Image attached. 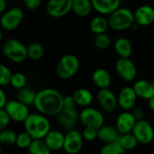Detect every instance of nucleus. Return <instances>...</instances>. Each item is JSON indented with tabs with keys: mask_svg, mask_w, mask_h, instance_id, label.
I'll return each instance as SVG.
<instances>
[{
	"mask_svg": "<svg viewBox=\"0 0 154 154\" xmlns=\"http://www.w3.org/2000/svg\"><path fill=\"white\" fill-rule=\"evenodd\" d=\"M79 113L74 108H63L61 112L57 116L59 124L67 130H71L76 125L79 120Z\"/></svg>",
	"mask_w": 154,
	"mask_h": 154,
	"instance_id": "obj_16",
	"label": "nucleus"
},
{
	"mask_svg": "<svg viewBox=\"0 0 154 154\" xmlns=\"http://www.w3.org/2000/svg\"><path fill=\"white\" fill-rule=\"evenodd\" d=\"M43 140L51 151H60L63 149L65 135L60 131L51 130Z\"/></svg>",
	"mask_w": 154,
	"mask_h": 154,
	"instance_id": "obj_19",
	"label": "nucleus"
},
{
	"mask_svg": "<svg viewBox=\"0 0 154 154\" xmlns=\"http://www.w3.org/2000/svg\"><path fill=\"white\" fill-rule=\"evenodd\" d=\"M79 67V60L75 55L65 54L60 58L56 66V73L60 79H69L77 74Z\"/></svg>",
	"mask_w": 154,
	"mask_h": 154,
	"instance_id": "obj_5",
	"label": "nucleus"
},
{
	"mask_svg": "<svg viewBox=\"0 0 154 154\" xmlns=\"http://www.w3.org/2000/svg\"><path fill=\"white\" fill-rule=\"evenodd\" d=\"M17 134L15 132L10 129H4L0 132V143L5 146H11L15 144L16 143Z\"/></svg>",
	"mask_w": 154,
	"mask_h": 154,
	"instance_id": "obj_32",
	"label": "nucleus"
},
{
	"mask_svg": "<svg viewBox=\"0 0 154 154\" xmlns=\"http://www.w3.org/2000/svg\"><path fill=\"white\" fill-rule=\"evenodd\" d=\"M92 82L99 89L109 88L112 82L111 75L106 69H97L92 74Z\"/></svg>",
	"mask_w": 154,
	"mask_h": 154,
	"instance_id": "obj_20",
	"label": "nucleus"
},
{
	"mask_svg": "<svg viewBox=\"0 0 154 154\" xmlns=\"http://www.w3.org/2000/svg\"><path fill=\"white\" fill-rule=\"evenodd\" d=\"M91 0H73L72 11L80 17H86L90 14L93 10Z\"/></svg>",
	"mask_w": 154,
	"mask_h": 154,
	"instance_id": "obj_24",
	"label": "nucleus"
},
{
	"mask_svg": "<svg viewBox=\"0 0 154 154\" xmlns=\"http://www.w3.org/2000/svg\"><path fill=\"white\" fill-rule=\"evenodd\" d=\"M134 89L138 97L143 99L150 100L154 96V88L152 85V82H149L144 79L137 80L134 85Z\"/></svg>",
	"mask_w": 154,
	"mask_h": 154,
	"instance_id": "obj_21",
	"label": "nucleus"
},
{
	"mask_svg": "<svg viewBox=\"0 0 154 154\" xmlns=\"http://www.w3.org/2000/svg\"><path fill=\"white\" fill-rule=\"evenodd\" d=\"M12 71L8 67H6L4 64L0 65V85L5 86L11 83V79L13 77Z\"/></svg>",
	"mask_w": 154,
	"mask_h": 154,
	"instance_id": "obj_36",
	"label": "nucleus"
},
{
	"mask_svg": "<svg viewBox=\"0 0 154 154\" xmlns=\"http://www.w3.org/2000/svg\"><path fill=\"white\" fill-rule=\"evenodd\" d=\"M109 28V23H108V19L105 18L102 15H97L95 16L90 23H89V29L90 31L95 33L96 35L105 33L107 29Z\"/></svg>",
	"mask_w": 154,
	"mask_h": 154,
	"instance_id": "obj_26",
	"label": "nucleus"
},
{
	"mask_svg": "<svg viewBox=\"0 0 154 154\" xmlns=\"http://www.w3.org/2000/svg\"><path fill=\"white\" fill-rule=\"evenodd\" d=\"M93 8L100 14H111L120 7L121 0H91Z\"/></svg>",
	"mask_w": 154,
	"mask_h": 154,
	"instance_id": "obj_18",
	"label": "nucleus"
},
{
	"mask_svg": "<svg viewBox=\"0 0 154 154\" xmlns=\"http://www.w3.org/2000/svg\"><path fill=\"white\" fill-rule=\"evenodd\" d=\"M25 132L28 133L33 140L44 139L51 131V124L46 116L39 114H30L23 122Z\"/></svg>",
	"mask_w": 154,
	"mask_h": 154,
	"instance_id": "obj_2",
	"label": "nucleus"
},
{
	"mask_svg": "<svg viewBox=\"0 0 154 154\" xmlns=\"http://www.w3.org/2000/svg\"><path fill=\"white\" fill-rule=\"evenodd\" d=\"M11 117L5 109H0V129L4 130L9 125Z\"/></svg>",
	"mask_w": 154,
	"mask_h": 154,
	"instance_id": "obj_38",
	"label": "nucleus"
},
{
	"mask_svg": "<svg viewBox=\"0 0 154 154\" xmlns=\"http://www.w3.org/2000/svg\"><path fill=\"white\" fill-rule=\"evenodd\" d=\"M134 14L137 25L148 26L154 22V8L149 5L139 6Z\"/></svg>",
	"mask_w": 154,
	"mask_h": 154,
	"instance_id": "obj_15",
	"label": "nucleus"
},
{
	"mask_svg": "<svg viewBox=\"0 0 154 154\" xmlns=\"http://www.w3.org/2000/svg\"><path fill=\"white\" fill-rule=\"evenodd\" d=\"M120 133L112 125H103L98 129V139L105 143H110L116 142L120 136Z\"/></svg>",
	"mask_w": 154,
	"mask_h": 154,
	"instance_id": "obj_23",
	"label": "nucleus"
},
{
	"mask_svg": "<svg viewBox=\"0 0 154 154\" xmlns=\"http://www.w3.org/2000/svg\"><path fill=\"white\" fill-rule=\"evenodd\" d=\"M72 96L76 105L81 107H88L93 101V95L91 91L87 88H79Z\"/></svg>",
	"mask_w": 154,
	"mask_h": 154,
	"instance_id": "obj_25",
	"label": "nucleus"
},
{
	"mask_svg": "<svg viewBox=\"0 0 154 154\" xmlns=\"http://www.w3.org/2000/svg\"><path fill=\"white\" fill-rule=\"evenodd\" d=\"M94 43L97 49L106 50L111 45V39L106 32L101 33V34H97L95 37Z\"/></svg>",
	"mask_w": 154,
	"mask_h": 154,
	"instance_id": "obj_34",
	"label": "nucleus"
},
{
	"mask_svg": "<svg viewBox=\"0 0 154 154\" xmlns=\"http://www.w3.org/2000/svg\"><path fill=\"white\" fill-rule=\"evenodd\" d=\"M116 52L120 58H130L133 53V45L129 39L125 37L118 38L114 44Z\"/></svg>",
	"mask_w": 154,
	"mask_h": 154,
	"instance_id": "obj_22",
	"label": "nucleus"
},
{
	"mask_svg": "<svg viewBox=\"0 0 154 154\" xmlns=\"http://www.w3.org/2000/svg\"><path fill=\"white\" fill-rule=\"evenodd\" d=\"M6 5H7V0H0V13L3 14L6 10Z\"/></svg>",
	"mask_w": 154,
	"mask_h": 154,
	"instance_id": "obj_43",
	"label": "nucleus"
},
{
	"mask_svg": "<svg viewBox=\"0 0 154 154\" xmlns=\"http://www.w3.org/2000/svg\"><path fill=\"white\" fill-rule=\"evenodd\" d=\"M149 106H150V108L154 112V96L149 100Z\"/></svg>",
	"mask_w": 154,
	"mask_h": 154,
	"instance_id": "obj_44",
	"label": "nucleus"
},
{
	"mask_svg": "<svg viewBox=\"0 0 154 154\" xmlns=\"http://www.w3.org/2000/svg\"><path fill=\"white\" fill-rule=\"evenodd\" d=\"M132 133L136 137L138 143L142 144H149L154 139L153 127L144 119L136 122Z\"/></svg>",
	"mask_w": 154,
	"mask_h": 154,
	"instance_id": "obj_10",
	"label": "nucleus"
},
{
	"mask_svg": "<svg viewBox=\"0 0 154 154\" xmlns=\"http://www.w3.org/2000/svg\"><path fill=\"white\" fill-rule=\"evenodd\" d=\"M23 6L28 10H36L40 7L42 4V0H23Z\"/></svg>",
	"mask_w": 154,
	"mask_h": 154,
	"instance_id": "obj_39",
	"label": "nucleus"
},
{
	"mask_svg": "<svg viewBox=\"0 0 154 154\" xmlns=\"http://www.w3.org/2000/svg\"><path fill=\"white\" fill-rule=\"evenodd\" d=\"M136 122L137 121L134 116L133 113L125 111L118 116L116 123V127L120 133V134H129L132 133Z\"/></svg>",
	"mask_w": 154,
	"mask_h": 154,
	"instance_id": "obj_17",
	"label": "nucleus"
},
{
	"mask_svg": "<svg viewBox=\"0 0 154 154\" xmlns=\"http://www.w3.org/2000/svg\"><path fill=\"white\" fill-rule=\"evenodd\" d=\"M118 142L125 151L134 150L138 143V141L133 133L121 134L118 138Z\"/></svg>",
	"mask_w": 154,
	"mask_h": 154,
	"instance_id": "obj_30",
	"label": "nucleus"
},
{
	"mask_svg": "<svg viewBox=\"0 0 154 154\" xmlns=\"http://www.w3.org/2000/svg\"><path fill=\"white\" fill-rule=\"evenodd\" d=\"M83 136L82 134L75 130L71 129L65 135L63 150L69 154L79 153L83 146Z\"/></svg>",
	"mask_w": 154,
	"mask_h": 154,
	"instance_id": "obj_12",
	"label": "nucleus"
},
{
	"mask_svg": "<svg viewBox=\"0 0 154 154\" xmlns=\"http://www.w3.org/2000/svg\"><path fill=\"white\" fill-rule=\"evenodd\" d=\"M10 85L14 88H16L18 90L23 88H25V85H26V77L21 72L14 73Z\"/></svg>",
	"mask_w": 154,
	"mask_h": 154,
	"instance_id": "obj_35",
	"label": "nucleus"
},
{
	"mask_svg": "<svg viewBox=\"0 0 154 154\" xmlns=\"http://www.w3.org/2000/svg\"><path fill=\"white\" fill-rule=\"evenodd\" d=\"M23 17V11L20 7H12L2 14L0 18L1 27L7 32L14 31L22 23Z\"/></svg>",
	"mask_w": 154,
	"mask_h": 154,
	"instance_id": "obj_6",
	"label": "nucleus"
},
{
	"mask_svg": "<svg viewBox=\"0 0 154 154\" xmlns=\"http://www.w3.org/2000/svg\"><path fill=\"white\" fill-rule=\"evenodd\" d=\"M28 58L32 60H39L44 55V48L40 42H32L27 46Z\"/></svg>",
	"mask_w": 154,
	"mask_h": 154,
	"instance_id": "obj_28",
	"label": "nucleus"
},
{
	"mask_svg": "<svg viewBox=\"0 0 154 154\" xmlns=\"http://www.w3.org/2000/svg\"><path fill=\"white\" fill-rule=\"evenodd\" d=\"M152 87H153V88H154V80L153 81H152Z\"/></svg>",
	"mask_w": 154,
	"mask_h": 154,
	"instance_id": "obj_45",
	"label": "nucleus"
},
{
	"mask_svg": "<svg viewBox=\"0 0 154 154\" xmlns=\"http://www.w3.org/2000/svg\"><path fill=\"white\" fill-rule=\"evenodd\" d=\"M2 109H5L7 112L11 117V120L17 123H23L30 115L28 106L24 105L19 100L8 101L5 106Z\"/></svg>",
	"mask_w": 154,
	"mask_h": 154,
	"instance_id": "obj_8",
	"label": "nucleus"
},
{
	"mask_svg": "<svg viewBox=\"0 0 154 154\" xmlns=\"http://www.w3.org/2000/svg\"><path fill=\"white\" fill-rule=\"evenodd\" d=\"M137 95L132 87H124L118 93L117 99H118V106L125 110L129 111L133 109L137 101Z\"/></svg>",
	"mask_w": 154,
	"mask_h": 154,
	"instance_id": "obj_14",
	"label": "nucleus"
},
{
	"mask_svg": "<svg viewBox=\"0 0 154 154\" xmlns=\"http://www.w3.org/2000/svg\"><path fill=\"white\" fill-rule=\"evenodd\" d=\"M73 0H49L46 5L47 14L53 18L67 15L72 10Z\"/></svg>",
	"mask_w": 154,
	"mask_h": 154,
	"instance_id": "obj_11",
	"label": "nucleus"
},
{
	"mask_svg": "<svg viewBox=\"0 0 154 154\" xmlns=\"http://www.w3.org/2000/svg\"><path fill=\"white\" fill-rule=\"evenodd\" d=\"M109 28L121 32L132 28L135 23L134 14L128 8L119 7L114 13L109 14L108 17Z\"/></svg>",
	"mask_w": 154,
	"mask_h": 154,
	"instance_id": "obj_3",
	"label": "nucleus"
},
{
	"mask_svg": "<svg viewBox=\"0 0 154 154\" xmlns=\"http://www.w3.org/2000/svg\"><path fill=\"white\" fill-rule=\"evenodd\" d=\"M64 97L54 88H44L37 92L34 106L44 116H58L64 108Z\"/></svg>",
	"mask_w": 154,
	"mask_h": 154,
	"instance_id": "obj_1",
	"label": "nucleus"
},
{
	"mask_svg": "<svg viewBox=\"0 0 154 154\" xmlns=\"http://www.w3.org/2000/svg\"><path fill=\"white\" fill-rule=\"evenodd\" d=\"M2 51L4 55L14 63H21L28 58L27 47L16 39L6 40L3 44Z\"/></svg>",
	"mask_w": 154,
	"mask_h": 154,
	"instance_id": "obj_4",
	"label": "nucleus"
},
{
	"mask_svg": "<svg viewBox=\"0 0 154 154\" xmlns=\"http://www.w3.org/2000/svg\"><path fill=\"white\" fill-rule=\"evenodd\" d=\"M133 115L135 117L136 121H140V120H143L144 116H145V113L144 111L141 108V107H136L133 110Z\"/></svg>",
	"mask_w": 154,
	"mask_h": 154,
	"instance_id": "obj_41",
	"label": "nucleus"
},
{
	"mask_svg": "<svg viewBox=\"0 0 154 154\" xmlns=\"http://www.w3.org/2000/svg\"><path fill=\"white\" fill-rule=\"evenodd\" d=\"M32 141H33V139L28 133L23 132V133H20L19 134H17L15 145L20 149H28L29 146L31 145V143H32Z\"/></svg>",
	"mask_w": 154,
	"mask_h": 154,
	"instance_id": "obj_33",
	"label": "nucleus"
},
{
	"mask_svg": "<svg viewBox=\"0 0 154 154\" xmlns=\"http://www.w3.org/2000/svg\"><path fill=\"white\" fill-rule=\"evenodd\" d=\"M79 120L86 127H92L99 129L104 125L105 117L104 115L94 107H84L79 114Z\"/></svg>",
	"mask_w": 154,
	"mask_h": 154,
	"instance_id": "obj_7",
	"label": "nucleus"
},
{
	"mask_svg": "<svg viewBox=\"0 0 154 154\" xmlns=\"http://www.w3.org/2000/svg\"><path fill=\"white\" fill-rule=\"evenodd\" d=\"M63 106L64 108H74L76 106L75 100L73 96H67L63 99Z\"/></svg>",
	"mask_w": 154,
	"mask_h": 154,
	"instance_id": "obj_40",
	"label": "nucleus"
},
{
	"mask_svg": "<svg viewBox=\"0 0 154 154\" xmlns=\"http://www.w3.org/2000/svg\"><path fill=\"white\" fill-rule=\"evenodd\" d=\"M115 68L117 75L125 81H133L137 76V68L129 58H119Z\"/></svg>",
	"mask_w": 154,
	"mask_h": 154,
	"instance_id": "obj_9",
	"label": "nucleus"
},
{
	"mask_svg": "<svg viewBox=\"0 0 154 154\" xmlns=\"http://www.w3.org/2000/svg\"><path fill=\"white\" fill-rule=\"evenodd\" d=\"M83 138L88 142H93L98 138V130L92 127H86L82 133Z\"/></svg>",
	"mask_w": 154,
	"mask_h": 154,
	"instance_id": "obj_37",
	"label": "nucleus"
},
{
	"mask_svg": "<svg viewBox=\"0 0 154 154\" xmlns=\"http://www.w3.org/2000/svg\"><path fill=\"white\" fill-rule=\"evenodd\" d=\"M36 95L37 93H35L32 89L29 88H23L18 90L17 99L26 106H32L35 103Z\"/></svg>",
	"mask_w": 154,
	"mask_h": 154,
	"instance_id": "obj_27",
	"label": "nucleus"
},
{
	"mask_svg": "<svg viewBox=\"0 0 154 154\" xmlns=\"http://www.w3.org/2000/svg\"><path fill=\"white\" fill-rule=\"evenodd\" d=\"M97 101L100 107L108 113L116 110L118 106L117 97L109 88L100 89L97 93Z\"/></svg>",
	"mask_w": 154,
	"mask_h": 154,
	"instance_id": "obj_13",
	"label": "nucleus"
},
{
	"mask_svg": "<svg viewBox=\"0 0 154 154\" xmlns=\"http://www.w3.org/2000/svg\"><path fill=\"white\" fill-rule=\"evenodd\" d=\"M47 1H49V0H47Z\"/></svg>",
	"mask_w": 154,
	"mask_h": 154,
	"instance_id": "obj_46",
	"label": "nucleus"
},
{
	"mask_svg": "<svg viewBox=\"0 0 154 154\" xmlns=\"http://www.w3.org/2000/svg\"><path fill=\"white\" fill-rule=\"evenodd\" d=\"M30 154H51V150L48 147L43 139L33 140L28 148Z\"/></svg>",
	"mask_w": 154,
	"mask_h": 154,
	"instance_id": "obj_29",
	"label": "nucleus"
},
{
	"mask_svg": "<svg viewBox=\"0 0 154 154\" xmlns=\"http://www.w3.org/2000/svg\"><path fill=\"white\" fill-rule=\"evenodd\" d=\"M7 97L5 93L4 92L3 89H0V109L4 108L5 106V105L7 104Z\"/></svg>",
	"mask_w": 154,
	"mask_h": 154,
	"instance_id": "obj_42",
	"label": "nucleus"
},
{
	"mask_svg": "<svg viewBox=\"0 0 154 154\" xmlns=\"http://www.w3.org/2000/svg\"><path fill=\"white\" fill-rule=\"evenodd\" d=\"M125 150L119 143L118 140L114 143H106L100 150L99 154H125Z\"/></svg>",
	"mask_w": 154,
	"mask_h": 154,
	"instance_id": "obj_31",
	"label": "nucleus"
}]
</instances>
